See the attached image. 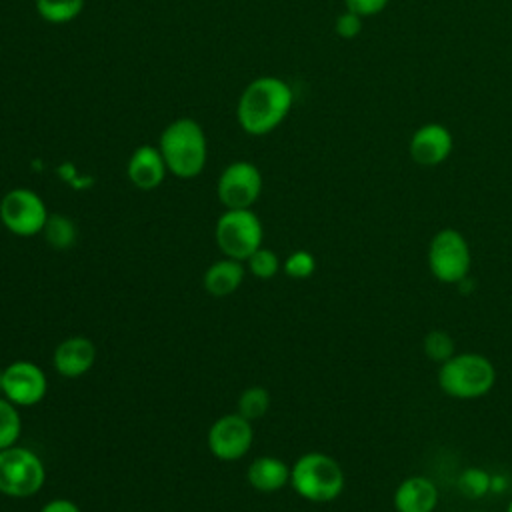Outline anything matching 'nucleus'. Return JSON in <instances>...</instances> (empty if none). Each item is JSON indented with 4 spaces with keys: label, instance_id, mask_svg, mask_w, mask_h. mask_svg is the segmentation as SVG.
I'll return each mask as SVG.
<instances>
[{
    "label": "nucleus",
    "instance_id": "obj_10",
    "mask_svg": "<svg viewBox=\"0 0 512 512\" xmlns=\"http://www.w3.org/2000/svg\"><path fill=\"white\" fill-rule=\"evenodd\" d=\"M0 392L18 408L34 406L46 396L48 378L38 364L16 360L0 372Z\"/></svg>",
    "mask_w": 512,
    "mask_h": 512
},
{
    "label": "nucleus",
    "instance_id": "obj_20",
    "mask_svg": "<svg viewBox=\"0 0 512 512\" xmlns=\"http://www.w3.org/2000/svg\"><path fill=\"white\" fill-rule=\"evenodd\" d=\"M22 434V416L16 404L0 396V450L16 446Z\"/></svg>",
    "mask_w": 512,
    "mask_h": 512
},
{
    "label": "nucleus",
    "instance_id": "obj_23",
    "mask_svg": "<svg viewBox=\"0 0 512 512\" xmlns=\"http://www.w3.org/2000/svg\"><path fill=\"white\" fill-rule=\"evenodd\" d=\"M246 264H248V272L258 280H270L282 268V262H280L278 254L270 248H264V246H260L256 252H252L248 256Z\"/></svg>",
    "mask_w": 512,
    "mask_h": 512
},
{
    "label": "nucleus",
    "instance_id": "obj_9",
    "mask_svg": "<svg viewBox=\"0 0 512 512\" xmlns=\"http://www.w3.org/2000/svg\"><path fill=\"white\" fill-rule=\"evenodd\" d=\"M254 430L248 418L242 414H224L208 428V450L216 460L236 462L242 460L252 448Z\"/></svg>",
    "mask_w": 512,
    "mask_h": 512
},
{
    "label": "nucleus",
    "instance_id": "obj_17",
    "mask_svg": "<svg viewBox=\"0 0 512 512\" xmlns=\"http://www.w3.org/2000/svg\"><path fill=\"white\" fill-rule=\"evenodd\" d=\"M248 484L264 494H272L290 484V466L276 456H258L246 472Z\"/></svg>",
    "mask_w": 512,
    "mask_h": 512
},
{
    "label": "nucleus",
    "instance_id": "obj_15",
    "mask_svg": "<svg viewBox=\"0 0 512 512\" xmlns=\"http://www.w3.org/2000/svg\"><path fill=\"white\" fill-rule=\"evenodd\" d=\"M166 172H168V168H166V162H164L160 150L150 144L138 146L132 152L128 166H126L128 180L140 190L158 188L164 182Z\"/></svg>",
    "mask_w": 512,
    "mask_h": 512
},
{
    "label": "nucleus",
    "instance_id": "obj_19",
    "mask_svg": "<svg viewBox=\"0 0 512 512\" xmlns=\"http://www.w3.org/2000/svg\"><path fill=\"white\" fill-rule=\"evenodd\" d=\"M84 0H36V12L50 24H66L80 16Z\"/></svg>",
    "mask_w": 512,
    "mask_h": 512
},
{
    "label": "nucleus",
    "instance_id": "obj_12",
    "mask_svg": "<svg viewBox=\"0 0 512 512\" xmlns=\"http://www.w3.org/2000/svg\"><path fill=\"white\" fill-rule=\"evenodd\" d=\"M454 148L452 132L440 122L422 124L408 142V154L418 166L442 164Z\"/></svg>",
    "mask_w": 512,
    "mask_h": 512
},
{
    "label": "nucleus",
    "instance_id": "obj_11",
    "mask_svg": "<svg viewBox=\"0 0 512 512\" xmlns=\"http://www.w3.org/2000/svg\"><path fill=\"white\" fill-rule=\"evenodd\" d=\"M262 174L248 160L228 164L216 184L218 200L226 208H252L262 192Z\"/></svg>",
    "mask_w": 512,
    "mask_h": 512
},
{
    "label": "nucleus",
    "instance_id": "obj_16",
    "mask_svg": "<svg viewBox=\"0 0 512 512\" xmlns=\"http://www.w3.org/2000/svg\"><path fill=\"white\" fill-rule=\"evenodd\" d=\"M246 266L234 258H220L212 262L204 272V290L214 298H226L234 294L244 282Z\"/></svg>",
    "mask_w": 512,
    "mask_h": 512
},
{
    "label": "nucleus",
    "instance_id": "obj_3",
    "mask_svg": "<svg viewBox=\"0 0 512 512\" xmlns=\"http://www.w3.org/2000/svg\"><path fill=\"white\" fill-rule=\"evenodd\" d=\"M344 484V470L330 454L304 452L290 466V486L300 498L312 504L336 500L342 494Z\"/></svg>",
    "mask_w": 512,
    "mask_h": 512
},
{
    "label": "nucleus",
    "instance_id": "obj_24",
    "mask_svg": "<svg viewBox=\"0 0 512 512\" xmlns=\"http://www.w3.org/2000/svg\"><path fill=\"white\" fill-rule=\"evenodd\" d=\"M490 478L492 474H488L484 468L470 466L458 476V488L468 498H482L490 492Z\"/></svg>",
    "mask_w": 512,
    "mask_h": 512
},
{
    "label": "nucleus",
    "instance_id": "obj_26",
    "mask_svg": "<svg viewBox=\"0 0 512 512\" xmlns=\"http://www.w3.org/2000/svg\"><path fill=\"white\" fill-rule=\"evenodd\" d=\"M362 20H364L362 16H358V14L350 12V10H344V12L336 18L334 30H336V34H338L340 38L352 40V38H356V36L362 32Z\"/></svg>",
    "mask_w": 512,
    "mask_h": 512
},
{
    "label": "nucleus",
    "instance_id": "obj_25",
    "mask_svg": "<svg viewBox=\"0 0 512 512\" xmlns=\"http://www.w3.org/2000/svg\"><path fill=\"white\" fill-rule=\"evenodd\" d=\"M282 270L292 280H306L316 270V258L308 250H294L284 262Z\"/></svg>",
    "mask_w": 512,
    "mask_h": 512
},
{
    "label": "nucleus",
    "instance_id": "obj_5",
    "mask_svg": "<svg viewBox=\"0 0 512 512\" xmlns=\"http://www.w3.org/2000/svg\"><path fill=\"white\" fill-rule=\"evenodd\" d=\"M214 240L226 258L246 262L262 246L264 226L252 208H226L216 220Z\"/></svg>",
    "mask_w": 512,
    "mask_h": 512
},
{
    "label": "nucleus",
    "instance_id": "obj_8",
    "mask_svg": "<svg viewBox=\"0 0 512 512\" xmlns=\"http://www.w3.org/2000/svg\"><path fill=\"white\" fill-rule=\"evenodd\" d=\"M48 214L50 212L40 194L30 188H12L0 200L2 226L20 238L42 234Z\"/></svg>",
    "mask_w": 512,
    "mask_h": 512
},
{
    "label": "nucleus",
    "instance_id": "obj_1",
    "mask_svg": "<svg viewBox=\"0 0 512 512\" xmlns=\"http://www.w3.org/2000/svg\"><path fill=\"white\" fill-rule=\"evenodd\" d=\"M292 102V88L284 80L276 76H260L244 88L238 100V124L246 134L264 136L282 124Z\"/></svg>",
    "mask_w": 512,
    "mask_h": 512
},
{
    "label": "nucleus",
    "instance_id": "obj_4",
    "mask_svg": "<svg viewBox=\"0 0 512 512\" xmlns=\"http://www.w3.org/2000/svg\"><path fill=\"white\" fill-rule=\"evenodd\" d=\"M496 384V368L492 360L478 352H462L450 356L438 368L440 390L456 400H476L486 396Z\"/></svg>",
    "mask_w": 512,
    "mask_h": 512
},
{
    "label": "nucleus",
    "instance_id": "obj_28",
    "mask_svg": "<svg viewBox=\"0 0 512 512\" xmlns=\"http://www.w3.org/2000/svg\"><path fill=\"white\" fill-rule=\"evenodd\" d=\"M40 512H82V510L78 508L76 502H72L68 498H54V500H48L40 508Z\"/></svg>",
    "mask_w": 512,
    "mask_h": 512
},
{
    "label": "nucleus",
    "instance_id": "obj_29",
    "mask_svg": "<svg viewBox=\"0 0 512 512\" xmlns=\"http://www.w3.org/2000/svg\"><path fill=\"white\" fill-rule=\"evenodd\" d=\"M506 488H508V478L504 474H496V476L492 474V478H490V492L502 494Z\"/></svg>",
    "mask_w": 512,
    "mask_h": 512
},
{
    "label": "nucleus",
    "instance_id": "obj_30",
    "mask_svg": "<svg viewBox=\"0 0 512 512\" xmlns=\"http://www.w3.org/2000/svg\"><path fill=\"white\" fill-rule=\"evenodd\" d=\"M506 512H512V500H510V504H508V508H506Z\"/></svg>",
    "mask_w": 512,
    "mask_h": 512
},
{
    "label": "nucleus",
    "instance_id": "obj_27",
    "mask_svg": "<svg viewBox=\"0 0 512 512\" xmlns=\"http://www.w3.org/2000/svg\"><path fill=\"white\" fill-rule=\"evenodd\" d=\"M344 4H346V10L362 18H368V16L380 14L388 6V0H344Z\"/></svg>",
    "mask_w": 512,
    "mask_h": 512
},
{
    "label": "nucleus",
    "instance_id": "obj_14",
    "mask_svg": "<svg viewBox=\"0 0 512 512\" xmlns=\"http://www.w3.org/2000/svg\"><path fill=\"white\" fill-rule=\"evenodd\" d=\"M392 504L396 512H434L438 506V488L428 476H408L396 486Z\"/></svg>",
    "mask_w": 512,
    "mask_h": 512
},
{
    "label": "nucleus",
    "instance_id": "obj_18",
    "mask_svg": "<svg viewBox=\"0 0 512 512\" xmlns=\"http://www.w3.org/2000/svg\"><path fill=\"white\" fill-rule=\"evenodd\" d=\"M42 236L50 248L68 250L76 244L78 228L74 220H70L66 214H48V220L42 228Z\"/></svg>",
    "mask_w": 512,
    "mask_h": 512
},
{
    "label": "nucleus",
    "instance_id": "obj_21",
    "mask_svg": "<svg viewBox=\"0 0 512 512\" xmlns=\"http://www.w3.org/2000/svg\"><path fill=\"white\" fill-rule=\"evenodd\" d=\"M268 408H270V394L264 386H250L242 390V394L238 396V414H242L250 422L262 418L268 412Z\"/></svg>",
    "mask_w": 512,
    "mask_h": 512
},
{
    "label": "nucleus",
    "instance_id": "obj_6",
    "mask_svg": "<svg viewBox=\"0 0 512 512\" xmlns=\"http://www.w3.org/2000/svg\"><path fill=\"white\" fill-rule=\"evenodd\" d=\"M46 482L44 462L24 446L0 450V494L10 498H30Z\"/></svg>",
    "mask_w": 512,
    "mask_h": 512
},
{
    "label": "nucleus",
    "instance_id": "obj_22",
    "mask_svg": "<svg viewBox=\"0 0 512 512\" xmlns=\"http://www.w3.org/2000/svg\"><path fill=\"white\" fill-rule=\"evenodd\" d=\"M422 350L424 356L436 364L446 362L450 356H454V340L446 330L434 328L430 332H426L424 340H422Z\"/></svg>",
    "mask_w": 512,
    "mask_h": 512
},
{
    "label": "nucleus",
    "instance_id": "obj_13",
    "mask_svg": "<svg viewBox=\"0 0 512 512\" xmlns=\"http://www.w3.org/2000/svg\"><path fill=\"white\" fill-rule=\"evenodd\" d=\"M96 362V346L86 336H68L64 338L52 356L54 370L62 378H80Z\"/></svg>",
    "mask_w": 512,
    "mask_h": 512
},
{
    "label": "nucleus",
    "instance_id": "obj_2",
    "mask_svg": "<svg viewBox=\"0 0 512 512\" xmlns=\"http://www.w3.org/2000/svg\"><path fill=\"white\" fill-rule=\"evenodd\" d=\"M158 150L166 168L176 178H196L208 158V144L202 126L192 118H178L170 122L158 142Z\"/></svg>",
    "mask_w": 512,
    "mask_h": 512
},
{
    "label": "nucleus",
    "instance_id": "obj_7",
    "mask_svg": "<svg viewBox=\"0 0 512 512\" xmlns=\"http://www.w3.org/2000/svg\"><path fill=\"white\" fill-rule=\"evenodd\" d=\"M472 254L462 232L456 228L438 230L428 244V268L442 284H458L470 274Z\"/></svg>",
    "mask_w": 512,
    "mask_h": 512
},
{
    "label": "nucleus",
    "instance_id": "obj_31",
    "mask_svg": "<svg viewBox=\"0 0 512 512\" xmlns=\"http://www.w3.org/2000/svg\"><path fill=\"white\" fill-rule=\"evenodd\" d=\"M474 512H482V510H474Z\"/></svg>",
    "mask_w": 512,
    "mask_h": 512
}]
</instances>
